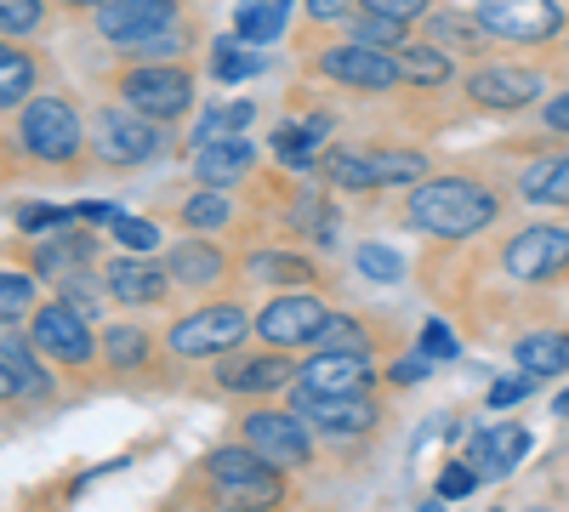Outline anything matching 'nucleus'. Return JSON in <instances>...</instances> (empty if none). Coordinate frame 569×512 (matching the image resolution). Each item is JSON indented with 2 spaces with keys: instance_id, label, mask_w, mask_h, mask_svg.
Instances as JSON below:
<instances>
[{
  "instance_id": "nucleus-1",
  "label": "nucleus",
  "mask_w": 569,
  "mask_h": 512,
  "mask_svg": "<svg viewBox=\"0 0 569 512\" xmlns=\"http://www.w3.org/2000/svg\"><path fill=\"white\" fill-rule=\"evenodd\" d=\"M399 217L427 240H472L501 222V189L467 171H427L421 182L405 189Z\"/></svg>"
},
{
  "instance_id": "nucleus-2",
  "label": "nucleus",
  "mask_w": 569,
  "mask_h": 512,
  "mask_svg": "<svg viewBox=\"0 0 569 512\" xmlns=\"http://www.w3.org/2000/svg\"><path fill=\"white\" fill-rule=\"evenodd\" d=\"M7 120H12V131H7L12 154H23L40 171H80V154L91 149V131H86L69 91H34Z\"/></svg>"
},
{
  "instance_id": "nucleus-3",
  "label": "nucleus",
  "mask_w": 569,
  "mask_h": 512,
  "mask_svg": "<svg viewBox=\"0 0 569 512\" xmlns=\"http://www.w3.org/2000/svg\"><path fill=\"white\" fill-rule=\"evenodd\" d=\"M200 484L217 506H284L291 501L284 468H273V461L262 450H251L246 439L206 450L200 455Z\"/></svg>"
},
{
  "instance_id": "nucleus-4",
  "label": "nucleus",
  "mask_w": 569,
  "mask_h": 512,
  "mask_svg": "<svg viewBox=\"0 0 569 512\" xmlns=\"http://www.w3.org/2000/svg\"><path fill=\"white\" fill-rule=\"evenodd\" d=\"M171 143L166 126L149 120V114H137L131 103H98V114H91V160L109 165V171H137V165H149L160 149Z\"/></svg>"
},
{
  "instance_id": "nucleus-5",
  "label": "nucleus",
  "mask_w": 569,
  "mask_h": 512,
  "mask_svg": "<svg viewBox=\"0 0 569 512\" xmlns=\"http://www.w3.org/2000/svg\"><path fill=\"white\" fill-rule=\"evenodd\" d=\"M109 91L120 103H131L137 114H149L160 126H177L188 109H194V74H188L182 63H126Z\"/></svg>"
},
{
  "instance_id": "nucleus-6",
  "label": "nucleus",
  "mask_w": 569,
  "mask_h": 512,
  "mask_svg": "<svg viewBox=\"0 0 569 512\" xmlns=\"http://www.w3.org/2000/svg\"><path fill=\"white\" fill-rule=\"evenodd\" d=\"M246 337H257V313H246L240 302H206L171 324L166 348L177 359H222L233 348H246Z\"/></svg>"
},
{
  "instance_id": "nucleus-7",
  "label": "nucleus",
  "mask_w": 569,
  "mask_h": 512,
  "mask_svg": "<svg viewBox=\"0 0 569 512\" xmlns=\"http://www.w3.org/2000/svg\"><path fill=\"white\" fill-rule=\"evenodd\" d=\"M29 337H34V348L52 359L58 370H91L98 353H103V331H91V313L74 308L69 297L40 302L34 319H29Z\"/></svg>"
},
{
  "instance_id": "nucleus-8",
  "label": "nucleus",
  "mask_w": 569,
  "mask_h": 512,
  "mask_svg": "<svg viewBox=\"0 0 569 512\" xmlns=\"http://www.w3.org/2000/svg\"><path fill=\"white\" fill-rule=\"evenodd\" d=\"M240 439L251 450H262L273 468H284V473H308L313 468V428L302 422L291 404H262L257 399L240 415Z\"/></svg>"
},
{
  "instance_id": "nucleus-9",
  "label": "nucleus",
  "mask_w": 569,
  "mask_h": 512,
  "mask_svg": "<svg viewBox=\"0 0 569 512\" xmlns=\"http://www.w3.org/2000/svg\"><path fill=\"white\" fill-rule=\"evenodd\" d=\"M501 268L518 285H558L569 279V228L563 222H525L501 245Z\"/></svg>"
},
{
  "instance_id": "nucleus-10",
  "label": "nucleus",
  "mask_w": 569,
  "mask_h": 512,
  "mask_svg": "<svg viewBox=\"0 0 569 512\" xmlns=\"http://www.w3.org/2000/svg\"><path fill=\"white\" fill-rule=\"evenodd\" d=\"M291 410L302 415L313 433L337 439V444L370 439L376 422H382V404H376L370 393H313V388H302V382H291Z\"/></svg>"
},
{
  "instance_id": "nucleus-11",
  "label": "nucleus",
  "mask_w": 569,
  "mask_h": 512,
  "mask_svg": "<svg viewBox=\"0 0 569 512\" xmlns=\"http://www.w3.org/2000/svg\"><path fill=\"white\" fill-rule=\"evenodd\" d=\"M302 377V364L291 359V348H251V353H222L217 370H211V382L217 393H233V399H268V393H284Z\"/></svg>"
},
{
  "instance_id": "nucleus-12",
  "label": "nucleus",
  "mask_w": 569,
  "mask_h": 512,
  "mask_svg": "<svg viewBox=\"0 0 569 512\" xmlns=\"http://www.w3.org/2000/svg\"><path fill=\"white\" fill-rule=\"evenodd\" d=\"M313 74L337 80V86H353V91H399L405 86V69L388 46H365V40H330L313 52Z\"/></svg>"
},
{
  "instance_id": "nucleus-13",
  "label": "nucleus",
  "mask_w": 569,
  "mask_h": 512,
  "mask_svg": "<svg viewBox=\"0 0 569 512\" xmlns=\"http://www.w3.org/2000/svg\"><path fill=\"white\" fill-rule=\"evenodd\" d=\"M325 324H330V308H325V297H319L313 285L279 291V297H268V302L257 308V342L297 353V348H313V342L325 337Z\"/></svg>"
},
{
  "instance_id": "nucleus-14",
  "label": "nucleus",
  "mask_w": 569,
  "mask_h": 512,
  "mask_svg": "<svg viewBox=\"0 0 569 512\" xmlns=\"http://www.w3.org/2000/svg\"><path fill=\"white\" fill-rule=\"evenodd\" d=\"M547 98V80L518 63H479L467 74V103L479 114H525Z\"/></svg>"
},
{
  "instance_id": "nucleus-15",
  "label": "nucleus",
  "mask_w": 569,
  "mask_h": 512,
  "mask_svg": "<svg viewBox=\"0 0 569 512\" xmlns=\"http://www.w3.org/2000/svg\"><path fill=\"white\" fill-rule=\"evenodd\" d=\"M472 12H479V23L507 46H547L569 23L558 0H479Z\"/></svg>"
},
{
  "instance_id": "nucleus-16",
  "label": "nucleus",
  "mask_w": 569,
  "mask_h": 512,
  "mask_svg": "<svg viewBox=\"0 0 569 512\" xmlns=\"http://www.w3.org/2000/svg\"><path fill=\"white\" fill-rule=\"evenodd\" d=\"M91 23H98V34L114 52H126V46L182 23V0H103V7L91 12Z\"/></svg>"
},
{
  "instance_id": "nucleus-17",
  "label": "nucleus",
  "mask_w": 569,
  "mask_h": 512,
  "mask_svg": "<svg viewBox=\"0 0 569 512\" xmlns=\"http://www.w3.org/2000/svg\"><path fill=\"white\" fill-rule=\"evenodd\" d=\"M0 393H7V404H46L52 399L46 353L34 348V337L23 342L18 324H7V337H0Z\"/></svg>"
},
{
  "instance_id": "nucleus-18",
  "label": "nucleus",
  "mask_w": 569,
  "mask_h": 512,
  "mask_svg": "<svg viewBox=\"0 0 569 512\" xmlns=\"http://www.w3.org/2000/svg\"><path fill=\"white\" fill-rule=\"evenodd\" d=\"M103 279H109V297L120 302V308H160L166 297H171V268L166 262H149L142 251H126V257H114L109 268H103Z\"/></svg>"
},
{
  "instance_id": "nucleus-19",
  "label": "nucleus",
  "mask_w": 569,
  "mask_h": 512,
  "mask_svg": "<svg viewBox=\"0 0 569 512\" xmlns=\"http://www.w3.org/2000/svg\"><path fill=\"white\" fill-rule=\"evenodd\" d=\"M302 388L313 393H370L376 388V364L370 353H348V348H313L302 359Z\"/></svg>"
},
{
  "instance_id": "nucleus-20",
  "label": "nucleus",
  "mask_w": 569,
  "mask_h": 512,
  "mask_svg": "<svg viewBox=\"0 0 569 512\" xmlns=\"http://www.w3.org/2000/svg\"><path fill=\"white\" fill-rule=\"evenodd\" d=\"M251 171H257L251 131H228V137H217V143L194 149V182H211V189H240Z\"/></svg>"
},
{
  "instance_id": "nucleus-21",
  "label": "nucleus",
  "mask_w": 569,
  "mask_h": 512,
  "mask_svg": "<svg viewBox=\"0 0 569 512\" xmlns=\"http://www.w3.org/2000/svg\"><path fill=\"white\" fill-rule=\"evenodd\" d=\"M166 268H171V279L182 291H211V285L228 279V251L211 234H188L166 251Z\"/></svg>"
},
{
  "instance_id": "nucleus-22",
  "label": "nucleus",
  "mask_w": 569,
  "mask_h": 512,
  "mask_svg": "<svg viewBox=\"0 0 569 512\" xmlns=\"http://www.w3.org/2000/svg\"><path fill=\"white\" fill-rule=\"evenodd\" d=\"M525 455H530V428H525V422H490V428H479V433L467 439V461H472L485 479L512 473Z\"/></svg>"
},
{
  "instance_id": "nucleus-23",
  "label": "nucleus",
  "mask_w": 569,
  "mask_h": 512,
  "mask_svg": "<svg viewBox=\"0 0 569 512\" xmlns=\"http://www.w3.org/2000/svg\"><path fill=\"white\" fill-rule=\"evenodd\" d=\"M421 29H427V40H439L445 46V52H456V58H485L490 52V29L479 23V12H456V7H433V12H427L421 18Z\"/></svg>"
},
{
  "instance_id": "nucleus-24",
  "label": "nucleus",
  "mask_w": 569,
  "mask_h": 512,
  "mask_svg": "<svg viewBox=\"0 0 569 512\" xmlns=\"http://www.w3.org/2000/svg\"><path fill=\"white\" fill-rule=\"evenodd\" d=\"M518 200L547 205V211H569V154L552 149V154L530 160L525 171H518Z\"/></svg>"
},
{
  "instance_id": "nucleus-25",
  "label": "nucleus",
  "mask_w": 569,
  "mask_h": 512,
  "mask_svg": "<svg viewBox=\"0 0 569 512\" xmlns=\"http://www.w3.org/2000/svg\"><path fill=\"white\" fill-rule=\"evenodd\" d=\"M246 279L251 285H268V291H302V285H319V268L302 251H251Z\"/></svg>"
},
{
  "instance_id": "nucleus-26",
  "label": "nucleus",
  "mask_w": 569,
  "mask_h": 512,
  "mask_svg": "<svg viewBox=\"0 0 569 512\" xmlns=\"http://www.w3.org/2000/svg\"><path fill=\"white\" fill-rule=\"evenodd\" d=\"M337 131V114H308V120H284L279 131H273V160L279 165H297V171H308L313 160H319V143Z\"/></svg>"
},
{
  "instance_id": "nucleus-27",
  "label": "nucleus",
  "mask_w": 569,
  "mask_h": 512,
  "mask_svg": "<svg viewBox=\"0 0 569 512\" xmlns=\"http://www.w3.org/2000/svg\"><path fill=\"white\" fill-rule=\"evenodd\" d=\"M393 58L405 69V86L439 91V86L456 80V52H445L439 40H405V46H393Z\"/></svg>"
},
{
  "instance_id": "nucleus-28",
  "label": "nucleus",
  "mask_w": 569,
  "mask_h": 512,
  "mask_svg": "<svg viewBox=\"0 0 569 512\" xmlns=\"http://www.w3.org/2000/svg\"><path fill=\"white\" fill-rule=\"evenodd\" d=\"M512 359L518 370H530V377H569V331H558V324H547V331H530L512 342Z\"/></svg>"
},
{
  "instance_id": "nucleus-29",
  "label": "nucleus",
  "mask_w": 569,
  "mask_h": 512,
  "mask_svg": "<svg viewBox=\"0 0 569 512\" xmlns=\"http://www.w3.org/2000/svg\"><path fill=\"white\" fill-rule=\"evenodd\" d=\"M34 91H40V58L23 52L18 40H7L0 46V109L18 114L23 98H34Z\"/></svg>"
},
{
  "instance_id": "nucleus-30",
  "label": "nucleus",
  "mask_w": 569,
  "mask_h": 512,
  "mask_svg": "<svg viewBox=\"0 0 569 512\" xmlns=\"http://www.w3.org/2000/svg\"><path fill=\"white\" fill-rule=\"evenodd\" d=\"M103 364L109 370H149L154 364V337L131 319H114L103 324Z\"/></svg>"
},
{
  "instance_id": "nucleus-31",
  "label": "nucleus",
  "mask_w": 569,
  "mask_h": 512,
  "mask_svg": "<svg viewBox=\"0 0 569 512\" xmlns=\"http://www.w3.org/2000/svg\"><path fill=\"white\" fill-rule=\"evenodd\" d=\"M319 171H325L330 189H342V194H376V189H382V177H376L365 149H330L319 160Z\"/></svg>"
},
{
  "instance_id": "nucleus-32",
  "label": "nucleus",
  "mask_w": 569,
  "mask_h": 512,
  "mask_svg": "<svg viewBox=\"0 0 569 512\" xmlns=\"http://www.w3.org/2000/svg\"><path fill=\"white\" fill-rule=\"evenodd\" d=\"M177 222L188 228V234H222V228L233 222V200H228V189H211V182H200V189L182 200Z\"/></svg>"
},
{
  "instance_id": "nucleus-33",
  "label": "nucleus",
  "mask_w": 569,
  "mask_h": 512,
  "mask_svg": "<svg viewBox=\"0 0 569 512\" xmlns=\"http://www.w3.org/2000/svg\"><path fill=\"white\" fill-rule=\"evenodd\" d=\"M257 69H262V58H257L251 40H240V34L211 40V80H217V86H240V80H251Z\"/></svg>"
},
{
  "instance_id": "nucleus-34",
  "label": "nucleus",
  "mask_w": 569,
  "mask_h": 512,
  "mask_svg": "<svg viewBox=\"0 0 569 512\" xmlns=\"http://www.w3.org/2000/svg\"><path fill=\"white\" fill-rule=\"evenodd\" d=\"M365 154H370L376 177H382V189H410V182H421L427 171H433V160H427L421 149H376V143H365Z\"/></svg>"
},
{
  "instance_id": "nucleus-35",
  "label": "nucleus",
  "mask_w": 569,
  "mask_h": 512,
  "mask_svg": "<svg viewBox=\"0 0 569 512\" xmlns=\"http://www.w3.org/2000/svg\"><path fill=\"white\" fill-rule=\"evenodd\" d=\"M279 29H284V0H240V7H233V34L251 40V46L279 40Z\"/></svg>"
},
{
  "instance_id": "nucleus-36",
  "label": "nucleus",
  "mask_w": 569,
  "mask_h": 512,
  "mask_svg": "<svg viewBox=\"0 0 569 512\" xmlns=\"http://www.w3.org/2000/svg\"><path fill=\"white\" fill-rule=\"evenodd\" d=\"M188 46H194V29L188 23H171V29H160V34H149V40H137V46H126V63H177Z\"/></svg>"
},
{
  "instance_id": "nucleus-37",
  "label": "nucleus",
  "mask_w": 569,
  "mask_h": 512,
  "mask_svg": "<svg viewBox=\"0 0 569 512\" xmlns=\"http://www.w3.org/2000/svg\"><path fill=\"white\" fill-rule=\"evenodd\" d=\"M257 126V103L251 98H240V103H228V109H206L200 120H194V137L188 143H217V137H228V131H251Z\"/></svg>"
},
{
  "instance_id": "nucleus-38",
  "label": "nucleus",
  "mask_w": 569,
  "mask_h": 512,
  "mask_svg": "<svg viewBox=\"0 0 569 512\" xmlns=\"http://www.w3.org/2000/svg\"><path fill=\"white\" fill-rule=\"evenodd\" d=\"M34 285H40L34 268H7V273H0V319H7V324L34 319Z\"/></svg>"
},
{
  "instance_id": "nucleus-39",
  "label": "nucleus",
  "mask_w": 569,
  "mask_h": 512,
  "mask_svg": "<svg viewBox=\"0 0 569 512\" xmlns=\"http://www.w3.org/2000/svg\"><path fill=\"white\" fill-rule=\"evenodd\" d=\"M410 29H416V23H399V18L370 12V7H359V12L348 18V34H353V40H365V46H388V52L410 40Z\"/></svg>"
},
{
  "instance_id": "nucleus-40",
  "label": "nucleus",
  "mask_w": 569,
  "mask_h": 512,
  "mask_svg": "<svg viewBox=\"0 0 569 512\" xmlns=\"http://www.w3.org/2000/svg\"><path fill=\"white\" fill-rule=\"evenodd\" d=\"M353 268H359V279H376V285H393V279L405 273V257H399V251H388V245H376V240H365V245L353 251Z\"/></svg>"
},
{
  "instance_id": "nucleus-41",
  "label": "nucleus",
  "mask_w": 569,
  "mask_h": 512,
  "mask_svg": "<svg viewBox=\"0 0 569 512\" xmlns=\"http://www.w3.org/2000/svg\"><path fill=\"white\" fill-rule=\"evenodd\" d=\"M12 222H18V234H58V228H69V222H80L69 205H18L12 211Z\"/></svg>"
},
{
  "instance_id": "nucleus-42",
  "label": "nucleus",
  "mask_w": 569,
  "mask_h": 512,
  "mask_svg": "<svg viewBox=\"0 0 569 512\" xmlns=\"http://www.w3.org/2000/svg\"><path fill=\"white\" fill-rule=\"evenodd\" d=\"M109 234H114V245L120 251H142V257H149V251H160V222H142V217H114L109 222Z\"/></svg>"
},
{
  "instance_id": "nucleus-43",
  "label": "nucleus",
  "mask_w": 569,
  "mask_h": 512,
  "mask_svg": "<svg viewBox=\"0 0 569 512\" xmlns=\"http://www.w3.org/2000/svg\"><path fill=\"white\" fill-rule=\"evenodd\" d=\"M46 23V7L40 0H0V34L18 40V34H34Z\"/></svg>"
},
{
  "instance_id": "nucleus-44",
  "label": "nucleus",
  "mask_w": 569,
  "mask_h": 512,
  "mask_svg": "<svg viewBox=\"0 0 569 512\" xmlns=\"http://www.w3.org/2000/svg\"><path fill=\"white\" fill-rule=\"evenodd\" d=\"M313 348H348V353H370V337H365V324H359V319H348V313H330L325 337H319Z\"/></svg>"
},
{
  "instance_id": "nucleus-45",
  "label": "nucleus",
  "mask_w": 569,
  "mask_h": 512,
  "mask_svg": "<svg viewBox=\"0 0 569 512\" xmlns=\"http://www.w3.org/2000/svg\"><path fill=\"white\" fill-rule=\"evenodd\" d=\"M479 468H472V461L461 455V461H450V468L439 473V501H461V495H472V490H479Z\"/></svg>"
},
{
  "instance_id": "nucleus-46",
  "label": "nucleus",
  "mask_w": 569,
  "mask_h": 512,
  "mask_svg": "<svg viewBox=\"0 0 569 512\" xmlns=\"http://www.w3.org/2000/svg\"><path fill=\"white\" fill-rule=\"evenodd\" d=\"M536 382H541V377H530V370H518V377H501V382L490 388V399H485V404H490V410H507V404H525V399L536 393Z\"/></svg>"
},
{
  "instance_id": "nucleus-47",
  "label": "nucleus",
  "mask_w": 569,
  "mask_h": 512,
  "mask_svg": "<svg viewBox=\"0 0 569 512\" xmlns=\"http://www.w3.org/2000/svg\"><path fill=\"white\" fill-rule=\"evenodd\" d=\"M359 12V0H308V23L313 29H337Z\"/></svg>"
},
{
  "instance_id": "nucleus-48",
  "label": "nucleus",
  "mask_w": 569,
  "mask_h": 512,
  "mask_svg": "<svg viewBox=\"0 0 569 512\" xmlns=\"http://www.w3.org/2000/svg\"><path fill=\"white\" fill-rule=\"evenodd\" d=\"M359 7L388 12V18H399V23H421L427 12H433V0H359Z\"/></svg>"
},
{
  "instance_id": "nucleus-49",
  "label": "nucleus",
  "mask_w": 569,
  "mask_h": 512,
  "mask_svg": "<svg viewBox=\"0 0 569 512\" xmlns=\"http://www.w3.org/2000/svg\"><path fill=\"white\" fill-rule=\"evenodd\" d=\"M541 126H547V137H569V86L541 98Z\"/></svg>"
},
{
  "instance_id": "nucleus-50",
  "label": "nucleus",
  "mask_w": 569,
  "mask_h": 512,
  "mask_svg": "<svg viewBox=\"0 0 569 512\" xmlns=\"http://www.w3.org/2000/svg\"><path fill=\"white\" fill-rule=\"evenodd\" d=\"M421 353H427V359H456V337L445 331L439 319H433V324H427V331H421Z\"/></svg>"
},
{
  "instance_id": "nucleus-51",
  "label": "nucleus",
  "mask_w": 569,
  "mask_h": 512,
  "mask_svg": "<svg viewBox=\"0 0 569 512\" xmlns=\"http://www.w3.org/2000/svg\"><path fill=\"white\" fill-rule=\"evenodd\" d=\"M74 217H80V222H103V228H109V222L120 217V205H109V200H86V205H74Z\"/></svg>"
},
{
  "instance_id": "nucleus-52",
  "label": "nucleus",
  "mask_w": 569,
  "mask_h": 512,
  "mask_svg": "<svg viewBox=\"0 0 569 512\" xmlns=\"http://www.w3.org/2000/svg\"><path fill=\"white\" fill-rule=\"evenodd\" d=\"M421 377H427V353H421V359H399V364H393V382H399V388H410V382H421Z\"/></svg>"
},
{
  "instance_id": "nucleus-53",
  "label": "nucleus",
  "mask_w": 569,
  "mask_h": 512,
  "mask_svg": "<svg viewBox=\"0 0 569 512\" xmlns=\"http://www.w3.org/2000/svg\"><path fill=\"white\" fill-rule=\"evenodd\" d=\"M52 7H63V12H98L103 0H52Z\"/></svg>"
},
{
  "instance_id": "nucleus-54",
  "label": "nucleus",
  "mask_w": 569,
  "mask_h": 512,
  "mask_svg": "<svg viewBox=\"0 0 569 512\" xmlns=\"http://www.w3.org/2000/svg\"><path fill=\"white\" fill-rule=\"evenodd\" d=\"M552 410H558V415H569V388L558 393V404H552Z\"/></svg>"
}]
</instances>
